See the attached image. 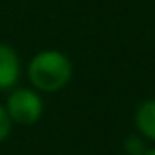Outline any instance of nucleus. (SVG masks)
<instances>
[{
	"label": "nucleus",
	"instance_id": "obj_1",
	"mask_svg": "<svg viewBox=\"0 0 155 155\" xmlns=\"http://www.w3.org/2000/svg\"><path fill=\"white\" fill-rule=\"evenodd\" d=\"M73 77V65L65 53L45 49L31 57L28 65V79L31 87L41 92H57L69 84Z\"/></svg>",
	"mask_w": 155,
	"mask_h": 155
},
{
	"label": "nucleus",
	"instance_id": "obj_2",
	"mask_svg": "<svg viewBox=\"0 0 155 155\" xmlns=\"http://www.w3.org/2000/svg\"><path fill=\"white\" fill-rule=\"evenodd\" d=\"M6 112L12 122L20 126H31L41 118L43 102L41 96L30 88H16L6 100Z\"/></svg>",
	"mask_w": 155,
	"mask_h": 155
},
{
	"label": "nucleus",
	"instance_id": "obj_3",
	"mask_svg": "<svg viewBox=\"0 0 155 155\" xmlns=\"http://www.w3.org/2000/svg\"><path fill=\"white\" fill-rule=\"evenodd\" d=\"M22 65L14 47L0 43V91H10L20 79Z\"/></svg>",
	"mask_w": 155,
	"mask_h": 155
},
{
	"label": "nucleus",
	"instance_id": "obj_4",
	"mask_svg": "<svg viewBox=\"0 0 155 155\" xmlns=\"http://www.w3.org/2000/svg\"><path fill=\"white\" fill-rule=\"evenodd\" d=\"M136 128L143 137L155 141V98H149L137 106Z\"/></svg>",
	"mask_w": 155,
	"mask_h": 155
},
{
	"label": "nucleus",
	"instance_id": "obj_5",
	"mask_svg": "<svg viewBox=\"0 0 155 155\" xmlns=\"http://www.w3.org/2000/svg\"><path fill=\"white\" fill-rule=\"evenodd\" d=\"M124 149L128 155H143L147 149H145V143L140 136H128V140L124 141Z\"/></svg>",
	"mask_w": 155,
	"mask_h": 155
},
{
	"label": "nucleus",
	"instance_id": "obj_6",
	"mask_svg": "<svg viewBox=\"0 0 155 155\" xmlns=\"http://www.w3.org/2000/svg\"><path fill=\"white\" fill-rule=\"evenodd\" d=\"M10 132H12V120L6 112V106L0 104V143L10 136Z\"/></svg>",
	"mask_w": 155,
	"mask_h": 155
},
{
	"label": "nucleus",
	"instance_id": "obj_7",
	"mask_svg": "<svg viewBox=\"0 0 155 155\" xmlns=\"http://www.w3.org/2000/svg\"><path fill=\"white\" fill-rule=\"evenodd\" d=\"M143 155H155V149H147V151H145Z\"/></svg>",
	"mask_w": 155,
	"mask_h": 155
}]
</instances>
